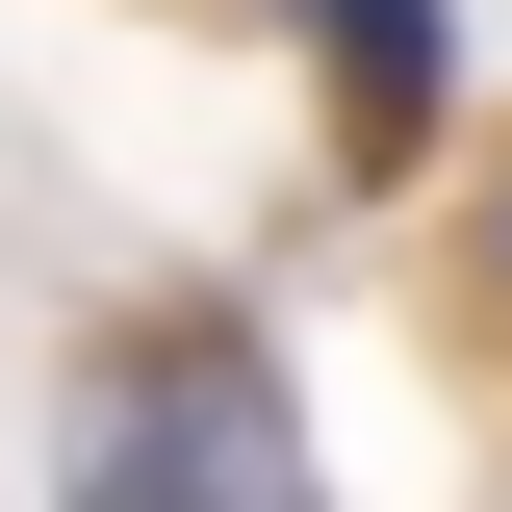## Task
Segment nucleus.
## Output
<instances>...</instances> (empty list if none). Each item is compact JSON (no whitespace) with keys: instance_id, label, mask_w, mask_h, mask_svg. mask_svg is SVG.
<instances>
[{"instance_id":"2","label":"nucleus","mask_w":512,"mask_h":512,"mask_svg":"<svg viewBox=\"0 0 512 512\" xmlns=\"http://www.w3.org/2000/svg\"><path fill=\"white\" fill-rule=\"evenodd\" d=\"M308 52H333V128H359V154H410V128H436V0H308Z\"/></svg>"},{"instance_id":"1","label":"nucleus","mask_w":512,"mask_h":512,"mask_svg":"<svg viewBox=\"0 0 512 512\" xmlns=\"http://www.w3.org/2000/svg\"><path fill=\"white\" fill-rule=\"evenodd\" d=\"M77 487H308V410L256 359H128V410H77Z\"/></svg>"},{"instance_id":"3","label":"nucleus","mask_w":512,"mask_h":512,"mask_svg":"<svg viewBox=\"0 0 512 512\" xmlns=\"http://www.w3.org/2000/svg\"><path fill=\"white\" fill-rule=\"evenodd\" d=\"M487 282H512V180H487Z\"/></svg>"}]
</instances>
